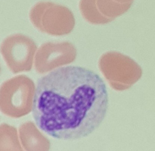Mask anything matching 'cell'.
Instances as JSON below:
<instances>
[{"instance_id":"obj_1","label":"cell","mask_w":155,"mask_h":151,"mask_svg":"<svg viewBox=\"0 0 155 151\" xmlns=\"http://www.w3.org/2000/svg\"><path fill=\"white\" fill-rule=\"evenodd\" d=\"M108 103L106 85L98 74L80 66H65L38 80L32 116L38 127L50 136L78 140L100 126Z\"/></svg>"},{"instance_id":"obj_2","label":"cell","mask_w":155,"mask_h":151,"mask_svg":"<svg viewBox=\"0 0 155 151\" xmlns=\"http://www.w3.org/2000/svg\"><path fill=\"white\" fill-rule=\"evenodd\" d=\"M101 68L111 87L119 91L130 88L142 74L141 68L135 61L117 52H109L103 55Z\"/></svg>"},{"instance_id":"obj_4","label":"cell","mask_w":155,"mask_h":151,"mask_svg":"<svg viewBox=\"0 0 155 151\" xmlns=\"http://www.w3.org/2000/svg\"><path fill=\"white\" fill-rule=\"evenodd\" d=\"M131 5L120 4L113 0H81L79 7L82 16L87 21L102 24L125 13Z\"/></svg>"},{"instance_id":"obj_3","label":"cell","mask_w":155,"mask_h":151,"mask_svg":"<svg viewBox=\"0 0 155 151\" xmlns=\"http://www.w3.org/2000/svg\"><path fill=\"white\" fill-rule=\"evenodd\" d=\"M30 18L37 28L53 34L68 33L75 25L74 15L68 8L50 2L35 5L30 13Z\"/></svg>"},{"instance_id":"obj_5","label":"cell","mask_w":155,"mask_h":151,"mask_svg":"<svg viewBox=\"0 0 155 151\" xmlns=\"http://www.w3.org/2000/svg\"><path fill=\"white\" fill-rule=\"evenodd\" d=\"M116 2L122 4H132L134 0H113Z\"/></svg>"}]
</instances>
